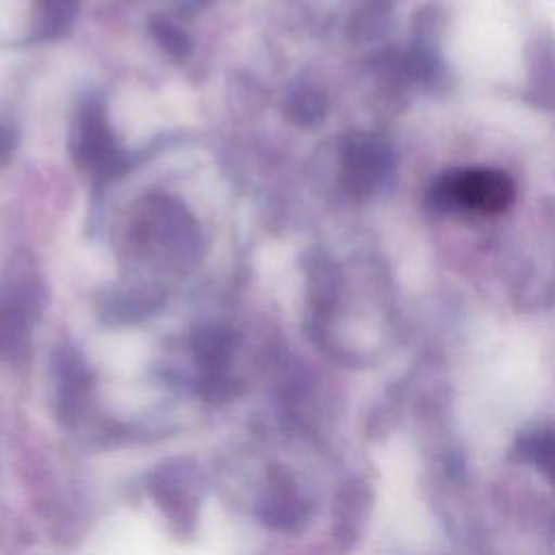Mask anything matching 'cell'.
Listing matches in <instances>:
<instances>
[{
    "mask_svg": "<svg viewBox=\"0 0 555 555\" xmlns=\"http://www.w3.org/2000/svg\"><path fill=\"white\" fill-rule=\"evenodd\" d=\"M438 195L462 210L477 215H499L512 204L516 189L503 171L466 169L444 176L438 182Z\"/></svg>",
    "mask_w": 555,
    "mask_h": 555,
    "instance_id": "7a4b0ae2",
    "label": "cell"
},
{
    "mask_svg": "<svg viewBox=\"0 0 555 555\" xmlns=\"http://www.w3.org/2000/svg\"><path fill=\"white\" fill-rule=\"evenodd\" d=\"M306 503L299 499L291 477L273 466L269 470V486L267 494L260 505V518L273 529H286L293 531L306 520Z\"/></svg>",
    "mask_w": 555,
    "mask_h": 555,
    "instance_id": "277c9868",
    "label": "cell"
},
{
    "mask_svg": "<svg viewBox=\"0 0 555 555\" xmlns=\"http://www.w3.org/2000/svg\"><path fill=\"white\" fill-rule=\"evenodd\" d=\"M232 345H234L232 334L228 330L215 327V325L199 327L191 338L193 356L197 360V366L204 371V375L225 371V366L230 362Z\"/></svg>",
    "mask_w": 555,
    "mask_h": 555,
    "instance_id": "5b68a950",
    "label": "cell"
},
{
    "mask_svg": "<svg viewBox=\"0 0 555 555\" xmlns=\"http://www.w3.org/2000/svg\"><path fill=\"white\" fill-rule=\"evenodd\" d=\"M150 488L156 499V505L163 509V514L173 525L180 527V531L193 529L197 505H195V496L189 488V479H186V473L182 470V466L158 468L152 475Z\"/></svg>",
    "mask_w": 555,
    "mask_h": 555,
    "instance_id": "3957f363",
    "label": "cell"
},
{
    "mask_svg": "<svg viewBox=\"0 0 555 555\" xmlns=\"http://www.w3.org/2000/svg\"><path fill=\"white\" fill-rule=\"evenodd\" d=\"M286 113L297 124H310L319 115V100L312 93H295L286 104Z\"/></svg>",
    "mask_w": 555,
    "mask_h": 555,
    "instance_id": "8fae6325",
    "label": "cell"
},
{
    "mask_svg": "<svg viewBox=\"0 0 555 555\" xmlns=\"http://www.w3.org/2000/svg\"><path fill=\"white\" fill-rule=\"evenodd\" d=\"M39 33L46 39L61 37L74 22L78 0H37Z\"/></svg>",
    "mask_w": 555,
    "mask_h": 555,
    "instance_id": "ba28073f",
    "label": "cell"
},
{
    "mask_svg": "<svg viewBox=\"0 0 555 555\" xmlns=\"http://www.w3.org/2000/svg\"><path fill=\"white\" fill-rule=\"evenodd\" d=\"M15 150V132L9 126H0V167L11 158Z\"/></svg>",
    "mask_w": 555,
    "mask_h": 555,
    "instance_id": "7c38bea8",
    "label": "cell"
},
{
    "mask_svg": "<svg viewBox=\"0 0 555 555\" xmlns=\"http://www.w3.org/2000/svg\"><path fill=\"white\" fill-rule=\"evenodd\" d=\"M150 30H152V37L156 39V43L176 61H184L191 52V41L186 37L184 30H180L178 26L169 24L167 20H160V17H154L152 24H150Z\"/></svg>",
    "mask_w": 555,
    "mask_h": 555,
    "instance_id": "9c48e42d",
    "label": "cell"
},
{
    "mask_svg": "<svg viewBox=\"0 0 555 555\" xmlns=\"http://www.w3.org/2000/svg\"><path fill=\"white\" fill-rule=\"evenodd\" d=\"M72 156L80 167L95 171L102 178L117 176L126 169V158L115 143L100 102L80 106L72 130Z\"/></svg>",
    "mask_w": 555,
    "mask_h": 555,
    "instance_id": "6da1fadb",
    "label": "cell"
},
{
    "mask_svg": "<svg viewBox=\"0 0 555 555\" xmlns=\"http://www.w3.org/2000/svg\"><path fill=\"white\" fill-rule=\"evenodd\" d=\"M163 304V295L154 291H132L113 295L106 304H102V317L111 323H134L147 314H152Z\"/></svg>",
    "mask_w": 555,
    "mask_h": 555,
    "instance_id": "8992f818",
    "label": "cell"
},
{
    "mask_svg": "<svg viewBox=\"0 0 555 555\" xmlns=\"http://www.w3.org/2000/svg\"><path fill=\"white\" fill-rule=\"evenodd\" d=\"M369 492L362 483H349L343 488L336 501V535L343 542L356 540L358 522L366 512Z\"/></svg>",
    "mask_w": 555,
    "mask_h": 555,
    "instance_id": "52a82bcc",
    "label": "cell"
},
{
    "mask_svg": "<svg viewBox=\"0 0 555 555\" xmlns=\"http://www.w3.org/2000/svg\"><path fill=\"white\" fill-rule=\"evenodd\" d=\"M527 453L555 479V434H538L529 440Z\"/></svg>",
    "mask_w": 555,
    "mask_h": 555,
    "instance_id": "30bf717a",
    "label": "cell"
}]
</instances>
